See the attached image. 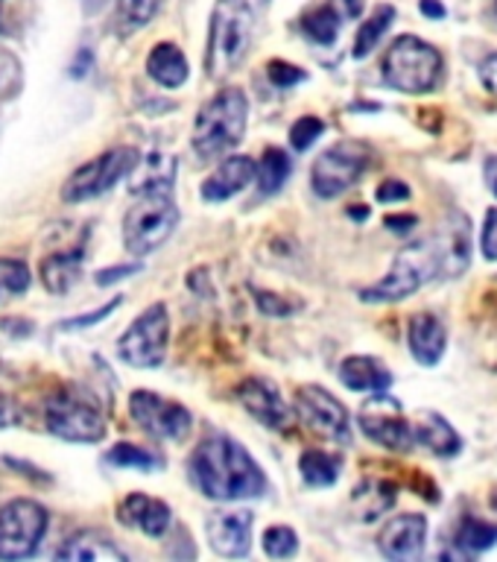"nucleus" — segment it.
Instances as JSON below:
<instances>
[{
	"label": "nucleus",
	"mask_w": 497,
	"mask_h": 562,
	"mask_svg": "<svg viewBox=\"0 0 497 562\" xmlns=\"http://www.w3.org/2000/svg\"><path fill=\"white\" fill-rule=\"evenodd\" d=\"M481 79L492 94H497V50L481 61Z\"/></svg>",
	"instance_id": "a18cd8bd"
},
{
	"label": "nucleus",
	"mask_w": 497,
	"mask_h": 562,
	"mask_svg": "<svg viewBox=\"0 0 497 562\" xmlns=\"http://www.w3.org/2000/svg\"><path fill=\"white\" fill-rule=\"evenodd\" d=\"M112 465H121V469H140V472H153V469H158V460L153 451H147V448L140 446H132V442H117V446L109 451V457H105Z\"/></svg>",
	"instance_id": "72a5a7b5"
},
{
	"label": "nucleus",
	"mask_w": 497,
	"mask_h": 562,
	"mask_svg": "<svg viewBox=\"0 0 497 562\" xmlns=\"http://www.w3.org/2000/svg\"><path fill=\"white\" fill-rule=\"evenodd\" d=\"M334 7L340 9L342 18H349V21H358L363 15V9H366V0H331Z\"/></svg>",
	"instance_id": "de8ad7c7"
},
{
	"label": "nucleus",
	"mask_w": 497,
	"mask_h": 562,
	"mask_svg": "<svg viewBox=\"0 0 497 562\" xmlns=\"http://www.w3.org/2000/svg\"><path fill=\"white\" fill-rule=\"evenodd\" d=\"M30 281H33V272H30V267L24 261H18V258H0V305L24 296Z\"/></svg>",
	"instance_id": "473e14b6"
},
{
	"label": "nucleus",
	"mask_w": 497,
	"mask_h": 562,
	"mask_svg": "<svg viewBox=\"0 0 497 562\" xmlns=\"http://www.w3.org/2000/svg\"><path fill=\"white\" fill-rule=\"evenodd\" d=\"M237 402L244 404L246 411L252 413L255 419L267 425V428L290 430V425H293V411L281 398L279 386L272 384L270 378H246L244 384L237 386Z\"/></svg>",
	"instance_id": "f3484780"
},
{
	"label": "nucleus",
	"mask_w": 497,
	"mask_h": 562,
	"mask_svg": "<svg viewBox=\"0 0 497 562\" xmlns=\"http://www.w3.org/2000/svg\"><path fill=\"white\" fill-rule=\"evenodd\" d=\"M492 191H495V193H497V182H495V188H492Z\"/></svg>",
	"instance_id": "3c124183"
},
{
	"label": "nucleus",
	"mask_w": 497,
	"mask_h": 562,
	"mask_svg": "<svg viewBox=\"0 0 497 562\" xmlns=\"http://www.w3.org/2000/svg\"><path fill=\"white\" fill-rule=\"evenodd\" d=\"M140 161L138 149L132 147H114L103 156L91 158L88 165L77 167L68 176V182L61 184V200L65 202H86L94 200L100 193L112 191L114 184L132 176L135 165Z\"/></svg>",
	"instance_id": "1a4fd4ad"
},
{
	"label": "nucleus",
	"mask_w": 497,
	"mask_h": 562,
	"mask_svg": "<svg viewBox=\"0 0 497 562\" xmlns=\"http://www.w3.org/2000/svg\"><path fill=\"white\" fill-rule=\"evenodd\" d=\"M340 9L328 0V3H319V7L307 9L305 18H302V30H305V35L310 42L328 47V44L337 42V35H340Z\"/></svg>",
	"instance_id": "c756f323"
},
{
	"label": "nucleus",
	"mask_w": 497,
	"mask_h": 562,
	"mask_svg": "<svg viewBox=\"0 0 497 562\" xmlns=\"http://www.w3.org/2000/svg\"><path fill=\"white\" fill-rule=\"evenodd\" d=\"M483 252H486V258L497 261V211L495 209L486 214V226H483Z\"/></svg>",
	"instance_id": "79ce46f5"
},
{
	"label": "nucleus",
	"mask_w": 497,
	"mask_h": 562,
	"mask_svg": "<svg viewBox=\"0 0 497 562\" xmlns=\"http://www.w3.org/2000/svg\"><path fill=\"white\" fill-rule=\"evenodd\" d=\"M249 123V100L240 88H226L202 105L193 121V149L196 156L211 158L226 156L244 140Z\"/></svg>",
	"instance_id": "7ed1b4c3"
},
{
	"label": "nucleus",
	"mask_w": 497,
	"mask_h": 562,
	"mask_svg": "<svg viewBox=\"0 0 497 562\" xmlns=\"http://www.w3.org/2000/svg\"><path fill=\"white\" fill-rule=\"evenodd\" d=\"M372 165V149L360 140H340L331 149H325L323 156L314 161L310 170V184L316 196L334 200L360 182V176L366 173Z\"/></svg>",
	"instance_id": "6e6552de"
},
{
	"label": "nucleus",
	"mask_w": 497,
	"mask_h": 562,
	"mask_svg": "<svg viewBox=\"0 0 497 562\" xmlns=\"http://www.w3.org/2000/svg\"><path fill=\"white\" fill-rule=\"evenodd\" d=\"M121 302H123V299L117 296V299H112L109 305L100 307V311H91V314H86V316H74V319H68V323H65V328H88V325L100 323V319H103V316L112 314L114 307L121 305Z\"/></svg>",
	"instance_id": "a19ab883"
},
{
	"label": "nucleus",
	"mask_w": 497,
	"mask_h": 562,
	"mask_svg": "<svg viewBox=\"0 0 497 562\" xmlns=\"http://www.w3.org/2000/svg\"><path fill=\"white\" fill-rule=\"evenodd\" d=\"M129 413L140 430H147L149 437L161 442H182L193 428V416L184 404L170 402L149 390H135L129 395Z\"/></svg>",
	"instance_id": "ddd939ff"
},
{
	"label": "nucleus",
	"mask_w": 497,
	"mask_h": 562,
	"mask_svg": "<svg viewBox=\"0 0 497 562\" xmlns=\"http://www.w3.org/2000/svg\"><path fill=\"white\" fill-rule=\"evenodd\" d=\"M375 200L377 202H402V200H410V188L404 182H395V179H389V182H384L381 188L375 191Z\"/></svg>",
	"instance_id": "37998d69"
},
{
	"label": "nucleus",
	"mask_w": 497,
	"mask_h": 562,
	"mask_svg": "<svg viewBox=\"0 0 497 562\" xmlns=\"http://www.w3.org/2000/svg\"><path fill=\"white\" fill-rule=\"evenodd\" d=\"M419 220L416 217H386V228H395V232H410Z\"/></svg>",
	"instance_id": "8fccbe9b"
},
{
	"label": "nucleus",
	"mask_w": 497,
	"mask_h": 562,
	"mask_svg": "<svg viewBox=\"0 0 497 562\" xmlns=\"http://www.w3.org/2000/svg\"><path fill=\"white\" fill-rule=\"evenodd\" d=\"M147 74L149 79H156L158 86L165 88H179L188 82L191 77V68H188V59L184 53L170 42L156 44L147 56Z\"/></svg>",
	"instance_id": "a878e982"
},
{
	"label": "nucleus",
	"mask_w": 497,
	"mask_h": 562,
	"mask_svg": "<svg viewBox=\"0 0 497 562\" xmlns=\"http://www.w3.org/2000/svg\"><path fill=\"white\" fill-rule=\"evenodd\" d=\"M495 15H497V0H495Z\"/></svg>",
	"instance_id": "603ef678"
},
{
	"label": "nucleus",
	"mask_w": 497,
	"mask_h": 562,
	"mask_svg": "<svg viewBox=\"0 0 497 562\" xmlns=\"http://www.w3.org/2000/svg\"><path fill=\"white\" fill-rule=\"evenodd\" d=\"M44 422L53 437L65 442H100L105 437V416L88 395L61 390L44 407Z\"/></svg>",
	"instance_id": "0eeeda50"
},
{
	"label": "nucleus",
	"mask_w": 497,
	"mask_h": 562,
	"mask_svg": "<svg viewBox=\"0 0 497 562\" xmlns=\"http://www.w3.org/2000/svg\"><path fill=\"white\" fill-rule=\"evenodd\" d=\"M428 542V518L419 513H402L389 518L384 530L377 533V548L386 560H419Z\"/></svg>",
	"instance_id": "a211bd4d"
},
{
	"label": "nucleus",
	"mask_w": 497,
	"mask_h": 562,
	"mask_svg": "<svg viewBox=\"0 0 497 562\" xmlns=\"http://www.w3.org/2000/svg\"><path fill=\"white\" fill-rule=\"evenodd\" d=\"M325 132V123L314 114H307V117H298L293 123V130H290V140H293V147L296 149H307L314 147V140H319V135Z\"/></svg>",
	"instance_id": "e433bc0d"
},
{
	"label": "nucleus",
	"mask_w": 497,
	"mask_h": 562,
	"mask_svg": "<svg viewBox=\"0 0 497 562\" xmlns=\"http://www.w3.org/2000/svg\"><path fill=\"white\" fill-rule=\"evenodd\" d=\"M358 425L360 430L366 434L372 442L384 446L386 451H410L413 442H416V434H413V425L404 419L402 402L386 395L384 390L381 393H372V398L363 402L358 413Z\"/></svg>",
	"instance_id": "f8f14e48"
},
{
	"label": "nucleus",
	"mask_w": 497,
	"mask_h": 562,
	"mask_svg": "<svg viewBox=\"0 0 497 562\" xmlns=\"http://www.w3.org/2000/svg\"><path fill=\"white\" fill-rule=\"evenodd\" d=\"M255 299H258V307H261L263 314L270 316H290L293 311H298V305H287V299L275 296L270 290H252Z\"/></svg>",
	"instance_id": "ea45409f"
},
{
	"label": "nucleus",
	"mask_w": 497,
	"mask_h": 562,
	"mask_svg": "<svg viewBox=\"0 0 497 562\" xmlns=\"http://www.w3.org/2000/svg\"><path fill=\"white\" fill-rule=\"evenodd\" d=\"M255 12L246 0H217L211 12L205 70L211 79L231 77L252 50Z\"/></svg>",
	"instance_id": "f03ea898"
},
{
	"label": "nucleus",
	"mask_w": 497,
	"mask_h": 562,
	"mask_svg": "<svg viewBox=\"0 0 497 562\" xmlns=\"http://www.w3.org/2000/svg\"><path fill=\"white\" fill-rule=\"evenodd\" d=\"M165 0H117L121 18L126 26H147L158 15Z\"/></svg>",
	"instance_id": "c9c22d12"
},
{
	"label": "nucleus",
	"mask_w": 497,
	"mask_h": 562,
	"mask_svg": "<svg viewBox=\"0 0 497 562\" xmlns=\"http://www.w3.org/2000/svg\"><path fill=\"white\" fill-rule=\"evenodd\" d=\"M296 411L298 419L305 422L307 428L319 434V437L349 446L351 442V419L349 411L342 407L340 398H334L323 386H298L296 393Z\"/></svg>",
	"instance_id": "4468645a"
},
{
	"label": "nucleus",
	"mask_w": 497,
	"mask_h": 562,
	"mask_svg": "<svg viewBox=\"0 0 497 562\" xmlns=\"http://www.w3.org/2000/svg\"><path fill=\"white\" fill-rule=\"evenodd\" d=\"M267 77H270V82L275 88H293L298 86V82H305L307 74L302 68H296V65H290V61L272 59L270 65H267Z\"/></svg>",
	"instance_id": "4c0bfd02"
},
{
	"label": "nucleus",
	"mask_w": 497,
	"mask_h": 562,
	"mask_svg": "<svg viewBox=\"0 0 497 562\" xmlns=\"http://www.w3.org/2000/svg\"><path fill=\"white\" fill-rule=\"evenodd\" d=\"M18 404L9 398V395H0V428H12L18 425Z\"/></svg>",
	"instance_id": "49530a36"
},
{
	"label": "nucleus",
	"mask_w": 497,
	"mask_h": 562,
	"mask_svg": "<svg viewBox=\"0 0 497 562\" xmlns=\"http://www.w3.org/2000/svg\"><path fill=\"white\" fill-rule=\"evenodd\" d=\"M179 226V209L170 193H144L123 217V244L132 255H149Z\"/></svg>",
	"instance_id": "423d86ee"
},
{
	"label": "nucleus",
	"mask_w": 497,
	"mask_h": 562,
	"mask_svg": "<svg viewBox=\"0 0 497 562\" xmlns=\"http://www.w3.org/2000/svg\"><path fill=\"white\" fill-rule=\"evenodd\" d=\"M263 551L272 560H290V557H296L298 551V536L293 527L275 525L270 527L267 533H263Z\"/></svg>",
	"instance_id": "f704fd0d"
},
{
	"label": "nucleus",
	"mask_w": 497,
	"mask_h": 562,
	"mask_svg": "<svg viewBox=\"0 0 497 562\" xmlns=\"http://www.w3.org/2000/svg\"><path fill=\"white\" fill-rule=\"evenodd\" d=\"M258 176V167L249 156H231L202 182V200L205 202H226L235 193H240L246 184Z\"/></svg>",
	"instance_id": "aec40b11"
},
{
	"label": "nucleus",
	"mask_w": 497,
	"mask_h": 562,
	"mask_svg": "<svg viewBox=\"0 0 497 562\" xmlns=\"http://www.w3.org/2000/svg\"><path fill=\"white\" fill-rule=\"evenodd\" d=\"M59 560L68 562H126V553L97 530H79L59 548Z\"/></svg>",
	"instance_id": "4be33fe9"
},
{
	"label": "nucleus",
	"mask_w": 497,
	"mask_h": 562,
	"mask_svg": "<svg viewBox=\"0 0 497 562\" xmlns=\"http://www.w3.org/2000/svg\"><path fill=\"white\" fill-rule=\"evenodd\" d=\"M18 86H21V65H18L15 56L0 50V100L15 94Z\"/></svg>",
	"instance_id": "58836bf2"
},
{
	"label": "nucleus",
	"mask_w": 497,
	"mask_h": 562,
	"mask_svg": "<svg viewBox=\"0 0 497 562\" xmlns=\"http://www.w3.org/2000/svg\"><path fill=\"white\" fill-rule=\"evenodd\" d=\"M79 267H82V252H79V249L50 255V258L42 263L44 288L50 290V293H65V290L74 288V281L79 279Z\"/></svg>",
	"instance_id": "cd10ccee"
},
{
	"label": "nucleus",
	"mask_w": 497,
	"mask_h": 562,
	"mask_svg": "<svg viewBox=\"0 0 497 562\" xmlns=\"http://www.w3.org/2000/svg\"><path fill=\"white\" fill-rule=\"evenodd\" d=\"M430 240L437 246L439 276L460 279L472 263V220L463 211H448Z\"/></svg>",
	"instance_id": "2eb2a0df"
},
{
	"label": "nucleus",
	"mask_w": 497,
	"mask_h": 562,
	"mask_svg": "<svg viewBox=\"0 0 497 562\" xmlns=\"http://www.w3.org/2000/svg\"><path fill=\"white\" fill-rule=\"evenodd\" d=\"M176 182V158L167 153H149L140 158L132 170V191L144 193H170Z\"/></svg>",
	"instance_id": "393cba45"
},
{
	"label": "nucleus",
	"mask_w": 497,
	"mask_h": 562,
	"mask_svg": "<svg viewBox=\"0 0 497 562\" xmlns=\"http://www.w3.org/2000/svg\"><path fill=\"white\" fill-rule=\"evenodd\" d=\"M439 276V255L433 240H416V244L404 246L402 252L395 255L393 267L384 279L372 284V288L360 290V299L375 305V302H402L413 296L416 290L425 288L430 279Z\"/></svg>",
	"instance_id": "39448f33"
},
{
	"label": "nucleus",
	"mask_w": 497,
	"mask_h": 562,
	"mask_svg": "<svg viewBox=\"0 0 497 562\" xmlns=\"http://www.w3.org/2000/svg\"><path fill=\"white\" fill-rule=\"evenodd\" d=\"M167 340H170V316L167 307L156 302L126 328V334L117 340V355L123 363L135 369H156L167 358Z\"/></svg>",
	"instance_id": "9d476101"
},
{
	"label": "nucleus",
	"mask_w": 497,
	"mask_h": 562,
	"mask_svg": "<svg viewBox=\"0 0 497 562\" xmlns=\"http://www.w3.org/2000/svg\"><path fill=\"white\" fill-rule=\"evenodd\" d=\"M456 548L463 553H483L497 544V525L481 521V518H463L454 536Z\"/></svg>",
	"instance_id": "2f4dec72"
},
{
	"label": "nucleus",
	"mask_w": 497,
	"mask_h": 562,
	"mask_svg": "<svg viewBox=\"0 0 497 562\" xmlns=\"http://www.w3.org/2000/svg\"><path fill=\"white\" fill-rule=\"evenodd\" d=\"M407 342H410L413 358L425 363V367H433L442 360L448 346V331L442 319L428 311H421V314H413L410 323H407Z\"/></svg>",
	"instance_id": "412c9836"
},
{
	"label": "nucleus",
	"mask_w": 497,
	"mask_h": 562,
	"mask_svg": "<svg viewBox=\"0 0 497 562\" xmlns=\"http://www.w3.org/2000/svg\"><path fill=\"white\" fill-rule=\"evenodd\" d=\"M393 21H395V7H389V3H381V7H377L375 12H372V15H369L366 21L358 26L351 56H354V59H366L369 53L377 47V42H381V38L386 35V30L393 26Z\"/></svg>",
	"instance_id": "c85d7f7f"
},
{
	"label": "nucleus",
	"mask_w": 497,
	"mask_h": 562,
	"mask_svg": "<svg viewBox=\"0 0 497 562\" xmlns=\"http://www.w3.org/2000/svg\"><path fill=\"white\" fill-rule=\"evenodd\" d=\"M419 9H421V15H428V18H445V7H442L439 0H421Z\"/></svg>",
	"instance_id": "09e8293b"
},
{
	"label": "nucleus",
	"mask_w": 497,
	"mask_h": 562,
	"mask_svg": "<svg viewBox=\"0 0 497 562\" xmlns=\"http://www.w3.org/2000/svg\"><path fill=\"white\" fill-rule=\"evenodd\" d=\"M255 518L249 509H217L205 521V533L214 553L226 560H244L252 548Z\"/></svg>",
	"instance_id": "dca6fc26"
},
{
	"label": "nucleus",
	"mask_w": 497,
	"mask_h": 562,
	"mask_svg": "<svg viewBox=\"0 0 497 562\" xmlns=\"http://www.w3.org/2000/svg\"><path fill=\"white\" fill-rule=\"evenodd\" d=\"M293 173V165H290V156L279 147H267L261 156V165H258V188L261 193H279L284 188V182Z\"/></svg>",
	"instance_id": "7c9ffc66"
},
{
	"label": "nucleus",
	"mask_w": 497,
	"mask_h": 562,
	"mask_svg": "<svg viewBox=\"0 0 497 562\" xmlns=\"http://www.w3.org/2000/svg\"><path fill=\"white\" fill-rule=\"evenodd\" d=\"M298 469H302V477H305L307 486L323 490V486H334L337 483L342 460L337 454L323 451V448H307L305 454L298 457Z\"/></svg>",
	"instance_id": "bb28decb"
},
{
	"label": "nucleus",
	"mask_w": 497,
	"mask_h": 562,
	"mask_svg": "<svg viewBox=\"0 0 497 562\" xmlns=\"http://www.w3.org/2000/svg\"><path fill=\"white\" fill-rule=\"evenodd\" d=\"M191 481L205 498L244 501L267 492V474L237 439L226 434L205 437L191 454Z\"/></svg>",
	"instance_id": "f257e3e1"
},
{
	"label": "nucleus",
	"mask_w": 497,
	"mask_h": 562,
	"mask_svg": "<svg viewBox=\"0 0 497 562\" xmlns=\"http://www.w3.org/2000/svg\"><path fill=\"white\" fill-rule=\"evenodd\" d=\"M413 434H416V442L425 446L430 454L437 457H454L460 454V448H463V439L456 434L451 425H448L445 416H439L433 411H421L416 425H413Z\"/></svg>",
	"instance_id": "b1692460"
},
{
	"label": "nucleus",
	"mask_w": 497,
	"mask_h": 562,
	"mask_svg": "<svg viewBox=\"0 0 497 562\" xmlns=\"http://www.w3.org/2000/svg\"><path fill=\"white\" fill-rule=\"evenodd\" d=\"M47 530V509L30 498L9 501L0 509V560H24L35 553Z\"/></svg>",
	"instance_id": "9b49d317"
},
{
	"label": "nucleus",
	"mask_w": 497,
	"mask_h": 562,
	"mask_svg": "<svg viewBox=\"0 0 497 562\" xmlns=\"http://www.w3.org/2000/svg\"><path fill=\"white\" fill-rule=\"evenodd\" d=\"M117 518H121L126 527H135L140 533L158 539V536L167 533L173 513H170V507H167L165 501L149 498L144 492H132V495H126V498L121 501Z\"/></svg>",
	"instance_id": "6ab92c4d"
},
{
	"label": "nucleus",
	"mask_w": 497,
	"mask_h": 562,
	"mask_svg": "<svg viewBox=\"0 0 497 562\" xmlns=\"http://www.w3.org/2000/svg\"><path fill=\"white\" fill-rule=\"evenodd\" d=\"M340 381L354 393H381L393 384L389 369L369 355H351L340 363Z\"/></svg>",
	"instance_id": "5701e85b"
},
{
	"label": "nucleus",
	"mask_w": 497,
	"mask_h": 562,
	"mask_svg": "<svg viewBox=\"0 0 497 562\" xmlns=\"http://www.w3.org/2000/svg\"><path fill=\"white\" fill-rule=\"evenodd\" d=\"M442 70H445L442 53L419 35L395 38L381 61L386 86L404 94H430L442 82Z\"/></svg>",
	"instance_id": "20e7f679"
},
{
	"label": "nucleus",
	"mask_w": 497,
	"mask_h": 562,
	"mask_svg": "<svg viewBox=\"0 0 497 562\" xmlns=\"http://www.w3.org/2000/svg\"><path fill=\"white\" fill-rule=\"evenodd\" d=\"M138 270H140L138 263H123V267H112V270L97 272V284H100V288H105V284H114L117 279H126V276H132V272H138Z\"/></svg>",
	"instance_id": "c03bdc74"
}]
</instances>
